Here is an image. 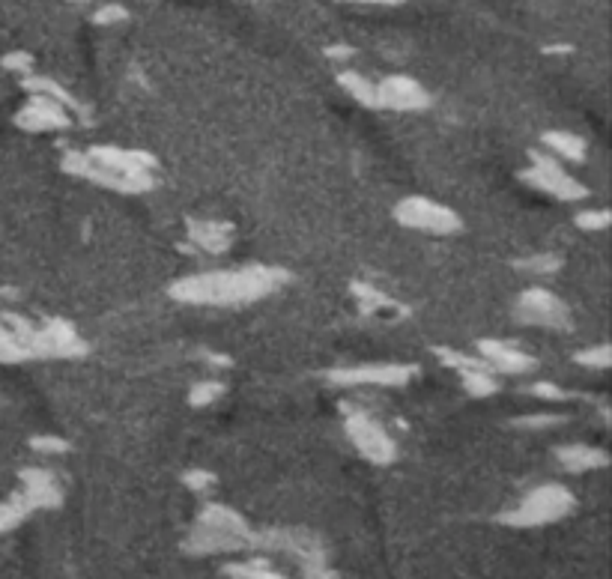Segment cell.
<instances>
[{
	"mask_svg": "<svg viewBox=\"0 0 612 579\" xmlns=\"http://www.w3.org/2000/svg\"><path fill=\"white\" fill-rule=\"evenodd\" d=\"M287 272L275 266H239V269H215L189 275L171 284V299L195 308H242L272 296L284 284Z\"/></svg>",
	"mask_w": 612,
	"mask_h": 579,
	"instance_id": "obj_1",
	"label": "cell"
},
{
	"mask_svg": "<svg viewBox=\"0 0 612 579\" xmlns=\"http://www.w3.org/2000/svg\"><path fill=\"white\" fill-rule=\"evenodd\" d=\"M63 171L93 186L111 189L120 194H144L156 186V159L141 150H120V147H90L72 150L63 156Z\"/></svg>",
	"mask_w": 612,
	"mask_h": 579,
	"instance_id": "obj_2",
	"label": "cell"
},
{
	"mask_svg": "<svg viewBox=\"0 0 612 579\" xmlns=\"http://www.w3.org/2000/svg\"><path fill=\"white\" fill-rule=\"evenodd\" d=\"M251 535H254L251 526L236 511H230L227 505H206L192 538L186 541V550L195 556L242 550L251 547Z\"/></svg>",
	"mask_w": 612,
	"mask_h": 579,
	"instance_id": "obj_3",
	"label": "cell"
},
{
	"mask_svg": "<svg viewBox=\"0 0 612 579\" xmlns=\"http://www.w3.org/2000/svg\"><path fill=\"white\" fill-rule=\"evenodd\" d=\"M577 508V499L568 487L562 484H541L532 493L523 496V502L514 511L502 514L505 526H517V529H532V526H547L556 520H565L571 511Z\"/></svg>",
	"mask_w": 612,
	"mask_h": 579,
	"instance_id": "obj_4",
	"label": "cell"
},
{
	"mask_svg": "<svg viewBox=\"0 0 612 579\" xmlns=\"http://www.w3.org/2000/svg\"><path fill=\"white\" fill-rule=\"evenodd\" d=\"M344 430H347V439L359 448V454L377 466H386L398 457V445L395 439L389 436V430L365 409H347V418H344Z\"/></svg>",
	"mask_w": 612,
	"mask_h": 579,
	"instance_id": "obj_5",
	"label": "cell"
},
{
	"mask_svg": "<svg viewBox=\"0 0 612 579\" xmlns=\"http://www.w3.org/2000/svg\"><path fill=\"white\" fill-rule=\"evenodd\" d=\"M395 218H398L401 227L421 230V233H430V236H454L463 227L460 215L451 206L436 203L430 197H404L395 206Z\"/></svg>",
	"mask_w": 612,
	"mask_h": 579,
	"instance_id": "obj_6",
	"label": "cell"
},
{
	"mask_svg": "<svg viewBox=\"0 0 612 579\" xmlns=\"http://www.w3.org/2000/svg\"><path fill=\"white\" fill-rule=\"evenodd\" d=\"M418 374V365L407 362H377V365H353V368H332L326 383L341 388H395L407 386Z\"/></svg>",
	"mask_w": 612,
	"mask_h": 579,
	"instance_id": "obj_7",
	"label": "cell"
},
{
	"mask_svg": "<svg viewBox=\"0 0 612 579\" xmlns=\"http://www.w3.org/2000/svg\"><path fill=\"white\" fill-rule=\"evenodd\" d=\"M529 159H532V165L520 174V180L529 183L532 189L553 194L556 200H583V197H589V186H583L577 177H571L556 156L529 153Z\"/></svg>",
	"mask_w": 612,
	"mask_h": 579,
	"instance_id": "obj_8",
	"label": "cell"
},
{
	"mask_svg": "<svg viewBox=\"0 0 612 579\" xmlns=\"http://www.w3.org/2000/svg\"><path fill=\"white\" fill-rule=\"evenodd\" d=\"M514 314L526 326H541V329H553V332H568L571 329L568 305L556 293H550L547 287L523 290V296L517 299V311Z\"/></svg>",
	"mask_w": 612,
	"mask_h": 579,
	"instance_id": "obj_9",
	"label": "cell"
},
{
	"mask_svg": "<svg viewBox=\"0 0 612 579\" xmlns=\"http://www.w3.org/2000/svg\"><path fill=\"white\" fill-rule=\"evenodd\" d=\"M15 126L24 132H63L72 126L69 108L45 93H33L30 102L15 114Z\"/></svg>",
	"mask_w": 612,
	"mask_h": 579,
	"instance_id": "obj_10",
	"label": "cell"
},
{
	"mask_svg": "<svg viewBox=\"0 0 612 579\" xmlns=\"http://www.w3.org/2000/svg\"><path fill=\"white\" fill-rule=\"evenodd\" d=\"M430 108V93L412 81L407 75H389L386 81L377 84V111H427Z\"/></svg>",
	"mask_w": 612,
	"mask_h": 579,
	"instance_id": "obj_11",
	"label": "cell"
},
{
	"mask_svg": "<svg viewBox=\"0 0 612 579\" xmlns=\"http://www.w3.org/2000/svg\"><path fill=\"white\" fill-rule=\"evenodd\" d=\"M478 356L493 374H505V377H523L538 368V362L529 353H523L520 347L508 341H496V338L478 341Z\"/></svg>",
	"mask_w": 612,
	"mask_h": 579,
	"instance_id": "obj_12",
	"label": "cell"
},
{
	"mask_svg": "<svg viewBox=\"0 0 612 579\" xmlns=\"http://www.w3.org/2000/svg\"><path fill=\"white\" fill-rule=\"evenodd\" d=\"M189 245L201 254H224L233 242V227L227 221H209V218H192L186 224Z\"/></svg>",
	"mask_w": 612,
	"mask_h": 579,
	"instance_id": "obj_13",
	"label": "cell"
},
{
	"mask_svg": "<svg viewBox=\"0 0 612 579\" xmlns=\"http://www.w3.org/2000/svg\"><path fill=\"white\" fill-rule=\"evenodd\" d=\"M24 487H21V496L27 499V505L36 511V508H57L63 502V490H60V481L48 472V469H24L21 475Z\"/></svg>",
	"mask_w": 612,
	"mask_h": 579,
	"instance_id": "obj_14",
	"label": "cell"
},
{
	"mask_svg": "<svg viewBox=\"0 0 612 579\" xmlns=\"http://www.w3.org/2000/svg\"><path fill=\"white\" fill-rule=\"evenodd\" d=\"M350 290H353V296H356V302H359V311L368 314V317H374V320H401V317H407V308H404V305H398L392 296H386L383 290H377V287H371V284H359V281H356Z\"/></svg>",
	"mask_w": 612,
	"mask_h": 579,
	"instance_id": "obj_15",
	"label": "cell"
},
{
	"mask_svg": "<svg viewBox=\"0 0 612 579\" xmlns=\"http://www.w3.org/2000/svg\"><path fill=\"white\" fill-rule=\"evenodd\" d=\"M556 457H559V463H562L568 472H574V475H580V472H595V469L610 466V454H607L604 448H592V445H565V448L556 451Z\"/></svg>",
	"mask_w": 612,
	"mask_h": 579,
	"instance_id": "obj_16",
	"label": "cell"
},
{
	"mask_svg": "<svg viewBox=\"0 0 612 579\" xmlns=\"http://www.w3.org/2000/svg\"><path fill=\"white\" fill-rule=\"evenodd\" d=\"M544 144L550 147V153L562 162H571V165H580L589 153V144L586 138L574 135V132H544Z\"/></svg>",
	"mask_w": 612,
	"mask_h": 579,
	"instance_id": "obj_17",
	"label": "cell"
},
{
	"mask_svg": "<svg viewBox=\"0 0 612 579\" xmlns=\"http://www.w3.org/2000/svg\"><path fill=\"white\" fill-rule=\"evenodd\" d=\"M338 84H341L359 105L377 108V84L368 81L365 75H359V72H353V69H344V72H338Z\"/></svg>",
	"mask_w": 612,
	"mask_h": 579,
	"instance_id": "obj_18",
	"label": "cell"
},
{
	"mask_svg": "<svg viewBox=\"0 0 612 579\" xmlns=\"http://www.w3.org/2000/svg\"><path fill=\"white\" fill-rule=\"evenodd\" d=\"M460 383H463V388H466L472 397H487V394H496V391H499L496 374H493L487 365H478V368H466V371H460Z\"/></svg>",
	"mask_w": 612,
	"mask_h": 579,
	"instance_id": "obj_19",
	"label": "cell"
},
{
	"mask_svg": "<svg viewBox=\"0 0 612 579\" xmlns=\"http://www.w3.org/2000/svg\"><path fill=\"white\" fill-rule=\"evenodd\" d=\"M33 508L27 505V499L21 496V493H15V499H9V502H3L0 505V532H9V529H15L27 514H30Z\"/></svg>",
	"mask_w": 612,
	"mask_h": 579,
	"instance_id": "obj_20",
	"label": "cell"
},
{
	"mask_svg": "<svg viewBox=\"0 0 612 579\" xmlns=\"http://www.w3.org/2000/svg\"><path fill=\"white\" fill-rule=\"evenodd\" d=\"M224 574H230V577H242V579H251V577H263V579H275L281 577L266 559H254V562H233V565H227L224 568Z\"/></svg>",
	"mask_w": 612,
	"mask_h": 579,
	"instance_id": "obj_21",
	"label": "cell"
},
{
	"mask_svg": "<svg viewBox=\"0 0 612 579\" xmlns=\"http://www.w3.org/2000/svg\"><path fill=\"white\" fill-rule=\"evenodd\" d=\"M27 359H30V353L24 350V344L0 320V362H27Z\"/></svg>",
	"mask_w": 612,
	"mask_h": 579,
	"instance_id": "obj_22",
	"label": "cell"
},
{
	"mask_svg": "<svg viewBox=\"0 0 612 579\" xmlns=\"http://www.w3.org/2000/svg\"><path fill=\"white\" fill-rule=\"evenodd\" d=\"M577 227L580 230H589V233H598V230H607L612 221L610 209H583V212H577Z\"/></svg>",
	"mask_w": 612,
	"mask_h": 579,
	"instance_id": "obj_23",
	"label": "cell"
},
{
	"mask_svg": "<svg viewBox=\"0 0 612 579\" xmlns=\"http://www.w3.org/2000/svg\"><path fill=\"white\" fill-rule=\"evenodd\" d=\"M224 383H218V380H204V383H198V386L192 388V394H189V400H192V406H209V403H215L221 394H224Z\"/></svg>",
	"mask_w": 612,
	"mask_h": 579,
	"instance_id": "obj_24",
	"label": "cell"
},
{
	"mask_svg": "<svg viewBox=\"0 0 612 579\" xmlns=\"http://www.w3.org/2000/svg\"><path fill=\"white\" fill-rule=\"evenodd\" d=\"M559 266H562V260L556 254H538V257H529L520 263V269H526L532 275H553Z\"/></svg>",
	"mask_w": 612,
	"mask_h": 579,
	"instance_id": "obj_25",
	"label": "cell"
},
{
	"mask_svg": "<svg viewBox=\"0 0 612 579\" xmlns=\"http://www.w3.org/2000/svg\"><path fill=\"white\" fill-rule=\"evenodd\" d=\"M577 365H586V368H610L612 353L610 347H595V350H583L574 356Z\"/></svg>",
	"mask_w": 612,
	"mask_h": 579,
	"instance_id": "obj_26",
	"label": "cell"
},
{
	"mask_svg": "<svg viewBox=\"0 0 612 579\" xmlns=\"http://www.w3.org/2000/svg\"><path fill=\"white\" fill-rule=\"evenodd\" d=\"M126 18H129V9H126V6H120V3H105L102 9H96V12H93V21H96L99 27L120 24V21H126Z\"/></svg>",
	"mask_w": 612,
	"mask_h": 579,
	"instance_id": "obj_27",
	"label": "cell"
},
{
	"mask_svg": "<svg viewBox=\"0 0 612 579\" xmlns=\"http://www.w3.org/2000/svg\"><path fill=\"white\" fill-rule=\"evenodd\" d=\"M562 421H565L562 415H523V418H514L511 424L520 430H544V427H556Z\"/></svg>",
	"mask_w": 612,
	"mask_h": 579,
	"instance_id": "obj_28",
	"label": "cell"
},
{
	"mask_svg": "<svg viewBox=\"0 0 612 579\" xmlns=\"http://www.w3.org/2000/svg\"><path fill=\"white\" fill-rule=\"evenodd\" d=\"M30 445L39 454H63V451H69V442L63 436H33Z\"/></svg>",
	"mask_w": 612,
	"mask_h": 579,
	"instance_id": "obj_29",
	"label": "cell"
},
{
	"mask_svg": "<svg viewBox=\"0 0 612 579\" xmlns=\"http://www.w3.org/2000/svg\"><path fill=\"white\" fill-rule=\"evenodd\" d=\"M183 484H186L189 490H195V493H206V490L215 484V475H212V472H204V469H192V472L183 475Z\"/></svg>",
	"mask_w": 612,
	"mask_h": 579,
	"instance_id": "obj_30",
	"label": "cell"
},
{
	"mask_svg": "<svg viewBox=\"0 0 612 579\" xmlns=\"http://www.w3.org/2000/svg\"><path fill=\"white\" fill-rule=\"evenodd\" d=\"M3 66L9 72H21V75H33V57L27 51H15L9 57H3Z\"/></svg>",
	"mask_w": 612,
	"mask_h": 579,
	"instance_id": "obj_31",
	"label": "cell"
},
{
	"mask_svg": "<svg viewBox=\"0 0 612 579\" xmlns=\"http://www.w3.org/2000/svg\"><path fill=\"white\" fill-rule=\"evenodd\" d=\"M529 394H535L541 400H568V391L553 386V383H535V386H529Z\"/></svg>",
	"mask_w": 612,
	"mask_h": 579,
	"instance_id": "obj_32",
	"label": "cell"
},
{
	"mask_svg": "<svg viewBox=\"0 0 612 579\" xmlns=\"http://www.w3.org/2000/svg\"><path fill=\"white\" fill-rule=\"evenodd\" d=\"M326 57H329V60H350V57H353V48H350V45H332V48H326Z\"/></svg>",
	"mask_w": 612,
	"mask_h": 579,
	"instance_id": "obj_33",
	"label": "cell"
},
{
	"mask_svg": "<svg viewBox=\"0 0 612 579\" xmlns=\"http://www.w3.org/2000/svg\"><path fill=\"white\" fill-rule=\"evenodd\" d=\"M338 3H362V6H401L407 0H338Z\"/></svg>",
	"mask_w": 612,
	"mask_h": 579,
	"instance_id": "obj_34",
	"label": "cell"
},
{
	"mask_svg": "<svg viewBox=\"0 0 612 579\" xmlns=\"http://www.w3.org/2000/svg\"><path fill=\"white\" fill-rule=\"evenodd\" d=\"M75 3H81V0H75Z\"/></svg>",
	"mask_w": 612,
	"mask_h": 579,
	"instance_id": "obj_35",
	"label": "cell"
}]
</instances>
